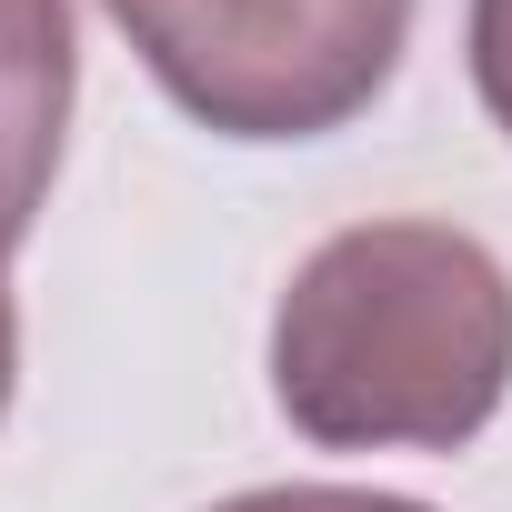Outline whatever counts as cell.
I'll use <instances>...</instances> for the list:
<instances>
[{"mask_svg": "<svg viewBox=\"0 0 512 512\" xmlns=\"http://www.w3.org/2000/svg\"><path fill=\"white\" fill-rule=\"evenodd\" d=\"M512 392V272L452 221H352L272 312V402L322 452H462Z\"/></svg>", "mask_w": 512, "mask_h": 512, "instance_id": "obj_1", "label": "cell"}, {"mask_svg": "<svg viewBox=\"0 0 512 512\" xmlns=\"http://www.w3.org/2000/svg\"><path fill=\"white\" fill-rule=\"evenodd\" d=\"M151 81L231 141H322L382 101L412 0H111Z\"/></svg>", "mask_w": 512, "mask_h": 512, "instance_id": "obj_2", "label": "cell"}, {"mask_svg": "<svg viewBox=\"0 0 512 512\" xmlns=\"http://www.w3.org/2000/svg\"><path fill=\"white\" fill-rule=\"evenodd\" d=\"M81 91V0H0V262L31 241Z\"/></svg>", "mask_w": 512, "mask_h": 512, "instance_id": "obj_3", "label": "cell"}, {"mask_svg": "<svg viewBox=\"0 0 512 512\" xmlns=\"http://www.w3.org/2000/svg\"><path fill=\"white\" fill-rule=\"evenodd\" d=\"M211 512H432V502H402V492H352V482H272V492H231Z\"/></svg>", "mask_w": 512, "mask_h": 512, "instance_id": "obj_4", "label": "cell"}, {"mask_svg": "<svg viewBox=\"0 0 512 512\" xmlns=\"http://www.w3.org/2000/svg\"><path fill=\"white\" fill-rule=\"evenodd\" d=\"M472 91L512 131V0H472Z\"/></svg>", "mask_w": 512, "mask_h": 512, "instance_id": "obj_5", "label": "cell"}, {"mask_svg": "<svg viewBox=\"0 0 512 512\" xmlns=\"http://www.w3.org/2000/svg\"><path fill=\"white\" fill-rule=\"evenodd\" d=\"M11 372H21V322H11V292H0V412H11Z\"/></svg>", "mask_w": 512, "mask_h": 512, "instance_id": "obj_6", "label": "cell"}]
</instances>
